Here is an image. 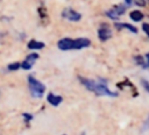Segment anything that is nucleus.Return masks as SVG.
I'll return each instance as SVG.
<instances>
[{
    "instance_id": "nucleus-6",
    "label": "nucleus",
    "mask_w": 149,
    "mask_h": 135,
    "mask_svg": "<svg viewBox=\"0 0 149 135\" xmlns=\"http://www.w3.org/2000/svg\"><path fill=\"white\" fill-rule=\"evenodd\" d=\"M98 37H99V40L102 41V42L109 40V38L112 37V29H111L107 24L100 26V28L98 29Z\"/></svg>"
},
{
    "instance_id": "nucleus-8",
    "label": "nucleus",
    "mask_w": 149,
    "mask_h": 135,
    "mask_svg": "<svg viewBox=\"0 0 149 135\" xmlns=\"http://www.w3.org/2000/svg\"><path fill=\"white\" fill-rule=\"evenodd\" d=\"M47 100L50 105L52 106H58L62 101H63V98L61 95H57V94H54V93H49L47 95Z\"/></svg>"
},
{
    "instance_id": "nucleus-14",
    "label": "nucleus",
    "mask_w": 149,
    "mask_h": 135,
    "mask_svg": "<svg viewBox=\"0 0 149 135\" xmlns=\"http://www.w3.org/2000/svg\"><path fill=\"white\" fill-rule=\"evenodd\" d=\"M141 84H142L143 88L149 93V81H148V80H146V79H141Z\"/></svg>"
},
{
    "instance_id": "nucleus-19",
    "label": "nucleus",
    "mask_w": 149,
    "mask_h": 135,
    "mask_svg": "<svg viewBox=\"0 0 149 135\" xmlns=\"http://www.w3.org/2000/svg\"><path fill=\"white\" fill-rule=\"evenodd\" d=\"M125 1H126V5H127V6H129V5L132 3V1H133V0H125Z\"/></svg>"
},
{
    "instance_id": "nucleus-2",
    "label": "nucleus",
    "mask_w": 149,
    "mask_h": 135,
    "mask_svg": "<svg viewBox=\"0 0 149 135\" xmlns=\"http://www.w3.org/2000/svg\"><path fill=\"white\" fill-rule=\"evenodd\" d=\"M91 45V41L86 37H79V38H70V37H64L61 38L57 43V47L59 50L68 51V50H80L83 48H87Z\"/></svg>"
},
{
    "instance_id": "nucleus-16",
    "label": "nucleus",
    "mask_w": 149,
    "mask_h": 135,
    "mask_svg": "<svg viewBox=\"0 0 149 135\" xmlns=\"http://www.w3.org/2000/svg\"><path fill=\"white\" fill-rule=\"evenodd\" d=\"M22 115H23V118H24V121H26V122H29L30 120H33V115H31V114H28V113H23Z\"/></svg>"
},
{
    "instance_id": "nucleus-13",
    "label": "nucleus",
    "mask_w": 149,
    "mask_h": 135,
    "mask_svg": "<svg viewBox=\"0 0 149 135\" xmlns=\"http://www.w3.org/2000/svg\"><path fill=\"white\" fill-rule=\"evenodd\" d=\"M20 68H21V64H20V63H12V64L8 65V70H9V71L17 70V69H20Z\"/></svg>"
},
{
    "instance_id": "nucleus-9",
    "label": "nucleus",
    "mask_w": 149,
    "mask_h": 135,
    "mask_svg": "<svg viewBox=\"0 0 149 135\" xmlns=\"http://www.w3.org/2000/svg\"><path fill=\"white\" fill-rule=\"evenodd\" d=\"M114 27H115L116 29H119V30L126 28L127 30H129V31H132V33H134V34L137 33V28H136V27H134V26H132V24H129V23H126V22H122V23L116 22V23L114 24Z\"/></svg>"
},
{
    "instance_id": "nucleus-17",
    "label": "nucleus",
    "mask_w": 149,
    "mask_h": 135,
    "mask_svg": "<svg viewBox=\"0 0 149 135\" xmlns=\"http://www.w3.org/2000/svg\"><path fill=\"white\" fill-rule=\"evenodd\" d=\"M142 129H143V130H148V129H149V116L147 118V120H146V122H144Z\"/></svg>"
},
{
    "instance_id": "nucleus-4",
    "label": "nucleus",
    "mask_w": 149,
    "mask_h": 135,
    "mask_svg": "<svg viewBox=\"0 0 149 135\" xmlns=\"http://www.w3.org/2000/svg\"><path fill=\"white\" fill-rule=\"evenodd\" d=\"M62 16L69 21H72V22H77V21H80L81 19V14L78 13L77 10L72 9V8H65L63 9L62 12Z\"/></svg>"
},
{
    "instance_id": "nucleus-11",
    "label": "nucleus",
    "mask_w": 149,
    "mask_h": 135,
    "mask_svg": "<svg viewBox=\"0 0 149 135\" xmlns=\"http://www.w3.org/2000/svg\"><path fill=\"white\" fill-rule=\"evenodd\" d=\"M129 17H130L133 21H135V22H139V21H141V20L144 17V15H143V13H142L141 10H137V9H135V10H132V12H130V14H129Z\"/></svg>"
},
{
    "instance_id": "nucleus-18",
    "label": "nucleus",
    "mask_w": 149,
    "mask_h": 135,
    "mask_svg": "<svg viewBox=\"0 0 149 135\" xmlns=\"http://www.w3.org/2000/svg\"><path fill=\"white\" fill-rule=\"evenodd\" d=\"M146 59H147V65L149 66V52L146 55Z\"/></svg>"
},
{
    "instance_id": "nucleus-7",
    "label": "nucleus",
    "mask_w": 149,
    "mask_h": 135,
    "mask_svg": "<svg viewBox=\"0 0 149 135\" xmlns=\"http://www.w3.org/2000/svg\"><path fill=\"white\" fill-rule=\"evenodd\" d=\"M37 58H38V55H37V54H30V55H28L27 58L21 63V68H22L23 70H29V69H31V66H33L34 63L37 61Z\"/></svg>"
},
{
    "instance_id": "nucleus-10",
    "label": "nucleus",
    "mask_w": 149,
    "mask_h": 135,
    "mask_svg": "<svg viewBox=\"0 0 149 135\" xmlns=\"http://www.w3.org/2000/svg\"><path fill=\"white\" fill-rule=\"evenodd\" d=\"M27 47H28V49H31V50H40V49L44 48V43L40 42V41H36V40H30L28 42Z\"/></svg>"
},
{
    "instance_id": "nucleus-5",
    "label": "nucleus",
    "mask_w": 149,
    "mask_h": 135,
    "mask_svg": "<svg viewBox=\"0 0 149 135\" xmlns=\"http://www.w3.org/2000/svg\"><path fill=\"white\" fill-rule=\"evenodd\" d=\"M123 13H125V6H121V5H118V6L113 7L112 9H108L105 12L106 16H108L112 20H118L119 16L122 15Z\"/></svg>"
},
{
    "instance_id": "nucleus-1",
    "label": "nucleus",
    "mask_w": 149,
    "mask_h": 135,
    "mask_svg": "<svg viewBox=\"0 0 149 135\" xmlns=\"http://www.w3.org/2000/svg\"><path fill=\"white\" fill-rule=\"evenodd\" d=\"M79 81L91 92L95 93L97 95H106V97H118V92H113L111 91L108 87H107V84H106V80L105 79H101V78H98V79H87V78H83V77H78Z\"/></svg>"
},
{
    "instance_id": "nucleus-3",
    "label": "nucleus",
    "mask_w": 149,
    "mask_h": 135,
    "mask_svg": "<svg viewBox=\"0 0 149 135\" xmlns=\"http://www.w3.org/2000/svg\"><path fill=\"white\" fill-rule=\"evenodd\" d=\"M28 86L34 98H42V95L45 92V85L36 78H34L33 76H28Z\"/></svg>"
},
{
    "instance_id": "nucleus-15",
    "label": "nucleus",
    "mask_w": 149,
    "mask_h": 135,
    "mask_svg": "<svg viewBox=\"0 0 149 135\" xmlns=\"http://www.w3.org/2000/svg\"><path fill=\"white\" fill-rule=\"evenodd\" d=\"M142 29H143V31H144V34L149 37V23H142Z\"/></svg>"
},
{
    "instance_id": "nucleus-12",
    "label": "nucleus",
    "mask_w": 149,
    "mask_h": 135,
    "mask_svg": "<svg viewBox=\"0 0 149 135\" xmlns=\"http://www.w3.org/2000/svg\"><path fill=\"white\" fill-rule=\"evenodd\" d=\"M135 61H136V63H137L139 65H141V66H143V68H147V64L144 63L143 57H141V56H135Z\"/></svg>"
}]
</instances>
